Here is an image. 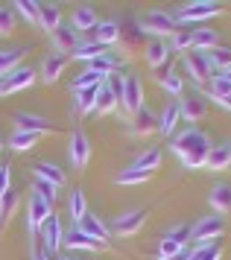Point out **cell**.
Instances as JSON below:
<instances>
[{
  "instance_id": "cell-5",
  "label": "cell",
  "mask_w": 231,
  "mask_h": 260,
  "mask_svg": "<svg viewBox=\"0 0 231 260\" xmlns=\"http://www.w3.org/2000/svg\"><path fill=\"white\" fill-rule=\"evenodd\" d=\"M179 26L176 21V15L170 12H161V9H152V12L143 15V21H140V29H143V36H173V29Z\"/></svg>"
},
{
  "instance_id": "cell-43",
  "label": "cell",
  "mask_w": 231,
  "mask_h": 260,
  "mask_svg": "<svg viewBox=\"0 0 231 260\" xmlns=\"http://www.w3.org/2000/svg\"><path fill=\"white\" fill-rule=\"evenodd\" d=\"M220 254H222L220 243H202V246H193L190 260H220Z\"/></svg>"
},
{
  "instance_id": "cell-34",
  "label": "cell",
  "mask_w": 231,
  "mask_h": 260,
  "mask_svg": "<svg viewBox=\"0 0 231 260\" xmlns=\"http://www.w3.org/2000/svg\"><path fill=\"white\" fill-rule=\"evenodd\" d=\"M117 68H120V61H117L114 56H111V53H103V56H100V59L88 61V71L100 73V76H105V79H108V76H111V73L117 71Z\"/></svg>"
},
{
  "instance_id": "cell-54",
  "label": "cell",
  "mask_w": 231,
  "mask_h": 260,
  "mask_svg": "<svg viewBox=\"0 0 231 260\" xmlns=\"http://www.w3.org/2000/svg\"><path fill=\"white\" fill-rule=\"evenodd\" d=\"M217 106H222V108H228V111H231V96H228V100H220Z\"/></svg>"
},
{
  "instance_id": "cell-31",
  "label": "cell",
  "mask_w": 231,
  "mask_h": 260,
  "mask_svg": "<svg viewBox=\"0 0 231 260\" xmlns=\"http://www.w3.org/2000/svg\"><path fill=\"white\" fill-rule=\"evenodd\" d=\"M38 138H41V135H33V132H21V129H15V132L9 135L6 146H9V149H15V152H30L35 143H38Z\"/></svg>"
},
{
  "instance_id": "cell-2",
  "label": "cell",
  "mask_w": 231,
  "mask_h": 260,
  "mask_svg": "<svg viewBox=\"0 0 231 260\" xmlns=\"http://www.w3.org/2000/svg\"><path fill=\"white\" fill-rule=\"evenodd\" d=\"M120 26V32H117V44H120V53L126 56V59H135L143 53V29H140L138 21H123Z\"/></svg>"
},
{
  "instance_id": "cell-35",
  "label": "cell",
  "mask_w": 231,
  "mask_h": 260,
  "mask_svg": "<svg viewBox=\"0 0 231 260\" xmlns=\"http://www.w3.org/2000/svg\"><path fill=\"white\" fill-rule=\"evenodd\" d=\"M135 170H140V173H155V170H158V167H161V152H158V149H147V152L143 155H138V158H135Z\"/></svg>"
},
{
  "instance_id": "cell-13",
  "label": "cell",
  "mask_w": 231,
  "mask_h": 260,
  "mask_svg": "<svg viewBox=\"0 0 231 260\" xmlns=\"http://www.w3.org/2000/svg\"><path fill=\"white\" fill-rule=\"evenodd\" d=\"M15 123L21 132H33V135H53L56 132V126H50V120L38 117V114H26V111H18Z\"/></svg>"
},
{
  "instance_id": "cell-18",
  "label": "cell",
  "mask_w": 231,
  "mask_h": 260,
  "mask_svg": "<svg viewBox=\"0 0 231 260\" xmlns=\"http://www.w3.org/2000/svg\"><path fill=\"white\" fill-rule=\"evenodd\" d=\"M65 68H68V56L50 53V56L44 59V64H41V82H47V85L59 82V76L65 73Z\"/></svg>"
},
{
  "instance_id": "cell-16",
  "label": "cell",
  "mask_w": 231,
  "mask_h": 260,
  "mask_svg": "<svg viewBox=\"0 0 231 260\" xmlns=\"http://www.w3.org/2000/svg\"><path fill=\"white\" fill-rule=\"evenodd\" d=\"M208 205L214 208V213H220V216H228L231 213V184H214L208 193Z\"/></svg>"
},
{
  "instance_id": "cell-12",
  "label": "cell",
  "mask_w": 231,
  "mask_h": 260,
  "mask_svg": "<svg viewBox=\"0 0 231 260\" xmlns=\"http://www.w3.org/2000/svg\"><path fill=\"white\" fill-rule=\"evenodd\" d=\"M38 237H41V243H44L47 254H53V251L62 246V222H59L56 213H50V216L44 219V225L38 228Z\"/></svg>"
},
{
  "instance_id": "cell-52",
  "label": "cell",
  "mask_w": 231,
  "mask_h": 260,
  "mask_svg": "<svg viewBox=\"0 0 231 260\" xmlns=\"http://www.w3.org/2000/svg\"><path fill=\"white\" fill-rule=\"evenodd\" d=\"M190 254H193V246H187L185 251H179V254H176L173 260H190Z\"/></svg>"
},
{
  "instance_id": "cell-8",
  "label": "cell",
  "mask_w": 231,
  "mask_h": 260,
  "mask_svg": "<svg viewBox=\"0 0 231 260\" xmlns=\"http://www.w3.org/2000/svg\"><path fill=\"white\" fill-rule=\"evenodd\" d=\"M179 111H182V120H187V123H199V120L208 114V100L199 94V91L182 94V100H179Z\"/></svg>"
},
{
  "instance_id": "cell-49",
  "label": "cell",
  "mask_w": 231,
  "mask_h": 260,
  "mask_svg": "<svg viewBox=\"0 0 231 260\" xmlns=\"http://www.w3.org/2000/svg\"><path fill=\"white\" fill-rule=\"evenodd\" d=\"M173 61H176V53H170V56H167V59H164L161 64H158V68H152V76H155L158 82H164V79H167V76L173 73Z\"/></svg>"
},
{
  "instance_id": "cell-10",
  "label": "cell",
  "mask_w": 231,
  "mask_h": 260,
  "mask_svg": "<svg viewBox=\"0 0 231 260\" xmlns=\"http://www.w3.org/2000/svg\"><path fill=\"white\" fill-rule=\"evenodd\" d=\"M147 216L150 213L147 211H129V213H123V216H117L114 219V225H111V234H117V237H135L143 228V222H147Z\"/></svg>"
},
{
  "instance_id": "cell-20",
  "label": "cell",
  "mask_w": 231,
  "mask_h": 260,
  "mask_svg": "<svg viewBox=\"0 0 231 260\" xmlns=\"http://www.w3.org/2000/svg\"><path fill=\"white\" fill-rule=\"evenodd\" d=\"M214 47H220V36H217V29H211V26H193L190 50L208 53V50H214Z\"/></svg>"
},
{
  "instance_id": "cell-37",
  "label": "cell",
  "mask_w": 231,
  "mask_h": 260,
  "mask_svg": "<svg viewBox=\"0 0 231 260\" xmlns=\"http://www.w3.org/2000/svg\"><path fill=\"white\" fill-rule=\"evenodd\" d=\"M208 96L214 100V103H220V100H228V96H231V82L225 79V76H211V82H208Z\"/></svg>"
},
{
  "instance_id": "cell-40",
  "label": "cell",
  "mask_w": 231,
  "mask_h": 260,
  "mask_svg": "<svg viewBox=\"0 0 231 260\" xmlns=\"http://www.w3.org/2000/svg\"><path fill=\"white\" fill-rule=\"evenodd\" d=\"M12 6L18 9V15H21L26 24L38 26V0H15Z\"/></svg>"
},
{
  "instance_id": "cell-19",
  "label": "cell",
  "mask_w": 231,
  "mask_h": 260,
  "mask_svg": "<svg viewBox=\"0 0 231 260\" xmlns=\"http://www.w3.org/2000/svg\"><path fill=\"white\" fill-rule=\"evenodd\" d=\"M79 228L88 237H94V240H97L103 248L108 246V240H111V231H108V228H105V222L100 219V216H94V213H85V219L79 222Z\"/></svg>"
},
{
  "instance_id": "cell-39",
  "label": "cell",
  "mask_w": 231,
  "mask_h": 260,
  "mask_svg": "<svg viewBox=\"0 0 231 260\" xmlns=\"http://www.w3.org/2000/svg\"><path fill=\"white\" fill-rule=\"evenodd\" d=\"M15 211H18V193L6 190V193L0 196V228H6V222L12 219Z\"/></svg>"
},
{
  "instance_id": "cell-23",
  "label": "cell",
  "mask_w": 231,
  "mask_h": 260,
  "mask_svg": "<svg viewBox=\"0 0 231 260\" xmlns=\"http://www.w3.org/2000/svg\"><path fill=\"white\" fill-rule=\"evenodd\" d=\"M117 32H120L117 21H100L91 29V41L100 44V47H111V44H117Z\"/></svg>"
},
{
  "instance_id": "cell-29",
  "label": "cell",
  "mask_w": 231,
  "mask_h": 260,
  "mask_svg": "<svg viewBox=\"0 0 231 260\" xmlns=\"http://www.w3.org/2000/svg\"><path fill=\"white\" fill-rule=\"evenodd\" d=\"M103 85H94V88H82V91H73V106L79 114H91L94 106H97V94H100Z\"/></svg>"
},
{
  "instance_id": "cell-24",
  "label": "cell",
  "mask_w": 231,
  "mask_h": 260,
  "mask_svg": "<svg viewBox=\"0 0 231 260\" xmlns=\"http://www.w3.org/2000/svg\"><path fill=\"white\" fill-rule=\"evenodd\" d=\"M179 120H182V111H179V100H170L167 106H164L161 117H158V135H173L176 126H179Z\"/></svg>"
},
{
  "instance_id": "cell-45",
  "label": "cell",
  "mask_w": 231,
  "mask_h": 260,
  "mask_svg": "<svg viewBox=\"0 0 231 260\" xmlns=\"http://www.w3.org/2000/svg\"><path fill=\"white\" fill-rule=\"evenodd\" d=\"M187 246H182V243H176V240H170V237H164L161 243H158V260H173L179 251H185Z\"/></svg>"
},
{
  "instance_id": "cell-21",
  "label": "cell",
  "mask_w": 231,
  "mask_h": 260,
  "mask_svg": "<svg viewBox=\"0 0 231 260\" xmlns=\"http://www.w3.org/2000/svg\"><path fill=\"white\" fill-rule=\"evenodd\" d=\"M50 38H53V44H56V53H62V56L73 53V50H76V44H79V38H76V29H73L70 24H62Z\"/></svg>"
},
{
  "instance_id": "cell-27",
  "label": "cell",
  "mask_w": 231,
  "mask_h": 260,
  "mask_svg": "<svg viewBox=\"0 0 231 260\" xmlns=\"http://www.w3.org/2000/svg\"><path fill=\"white\" fill-rule=\"evenodd\" d=\"M170 53H173V50H170V44H167L164 38H152L150 44L143 47V59H147V64H150V68H158V64H161Z\"/></svg>"
},
{
  "instance_id": "cell-14",
  "label": "cell",
  "mask_w": 231,
  "mask_h": 260,
  "mask_svg": "<svg viewBox=\"0 0 231 260\" xmlns=\"http://www.w3.org/2000/svg\"><path fill=\"white\" fill-rule=\"evenodd\" d=\"M155 132H158V117L143 106L138 114L132 117V135H135V138H150V135H155Z\"/></svg>"
},
{
  "instance_id": "cell-6",
  "label": "cell",
  "mask_w": 231,
  "mask_h": 260,
  "mask_svg": "<svg viewBox=\"0 0 231 260\" xmlns=\"http://www.w3.org/2000/svg\"><path fill=\"white\" fill-rule=\"evenodd\" d=\"M225 234V219L222 216H202L193 228H190V240L193 246H202V243H214Z\"/></svg>"
},
{
  "instance_id": "cell-57",
  "label": "cell",
  "mask_w": 231,
  "mask_h": 260,
  "mask_svg": "<svg viewBox=\"0 0 231 260\" xmlns=\"http://www.w3.org/2000/svg\"><path fill=\"white\" fill-rule=\"evenodd\" d=\"M0 152H3V143H0Z\"/></svg>"
},
{
  "instance_id": "cell-7",
  "label": "cell",
  "mask_w": 231,
  "mask_h": 260,
  "mask_svg": "<svg viewBox=\"0 0 231 260\" xmlns=\"http://www.w3.org/2000/svg\"><path fill=\"white\" fill-rule=\"evenodd\" d=\"M120 111L135 117L140 108H143V88H140L138 76H123V96H120Z\"/></svg>"
},
{
  "instance_id": "cell-25",
  "label": "cell",
  "mask_w": 231,
  "mask_h": 260,
  "mask_svg": "<svg viewBox=\"0 0 231 260\" xmlns=\"http://www.w3.org/2000/svg\"><path fill=\"white\" fill-rule=\"evenodd\" d=\"M205 167H208V170H214V173L231 170V143H220V146H211Z\"/></svg>"
},
{
  "instance_id": "cell-38",
  "label": "cell",
  "mask_w": 231,
  "mask_h": 260,
  "mask_svg": "<svg viewBox=\"0 0 231 260\" xmlns=\"http://www.w3.org/2000/svg\"><path fill=\"white\" fill-rule=\"evenodd\" d=\"M208 61H211V71H228L231 68V47H214L208 50Z\"/></svg>"
},
{
  "instance_id": "cell-3",
  "label": "cell",
  "mask_w": 231,
  "mask_h": 260,
  "mask_svg": "<svg viewBox=\"0 0 231 260\" xmlns=\"http://www.w3.org/2000/svg\"><path fill=\"white\" fill-rule=\"evenodd\" d=\"M220 12H222L220 3H214V0H196V3H185L176 12V21L185 26H193L199 21H208V18H214V15H220Z\"/></svg>"
},
{
  "instance_id": "cell-51",
  "label": "cell",
  "mask_w": 231,
  "mask_h": 260,
  "mask_svg": "<svg viewBox=\"0 0 231 260\" xmlns=\"http://www.w3.org/2000/svg\"><path fill=\"white\" fill-rule=\"evenodd\" d=\"M9 164H3L0 167V196H3V193H6V190H9Z\"/></svg>"
},
{
  "instance_id": "cell-15",
  "label": "cell",
  "mask_w": 231,
  "mask_h": 260,
  "mask_svg": "<svg viewBox=\"0 0 231 260\" xmlns=\"http://www.w3.org/2000/svg\"><path fill=\"white\" fill-rule=\"evenodd\" d=\"M62 243H65V246H68L70 251H76V248H82V251H97V248H103L100 243H97V240H94V237L85 234L79 225H73L68 234L62 237Z\"/></svg>"
},
{
  "instance_id": "cell-56",
  "label": "cell",
  "mask_w": 231,
  "mask_h": 260,
  "mask_svg": "<svg viewBox=\"0 0 231 260\" xmlns=\"http://www.w3.org/2000/svg\"><path fill=\"white\" fill-rule=\"evenodd\" d=\"M56 260H73V257H68V254H62V257H56Z\"/></svg>"
},
{
  "instance_id": "cell-41",
  "label": "cell",
  "mask_w": 231,
  "mask_h": 260,
  "mask_svg": "<svg viewBox=\"0 0 231 260\" xmlns=\"http://www.w3.org/2000/svg\"><path fill=\"white\" fill-rule=\"evenodd\" d=\"M21 56L23 50H0V76H6V73H12L18 64H21Z\"/></svg>"
},
{
  "instance_id": "cell-36",
  "label": "cell",
  "mask_w": 231,
  "mask_h": 260,
  "mask_svg": "<svg viewBox=\"0 0 231 260\" xmlns=\"http://www.w3.org/2000/svg\"><path fill=\"white\" fill-rule=\"evenodd\" d=\"M103 53H108V50L100 47V44H94V41H79V44H76V50H73V59L94 61V59H100Z\"/></svg>"
},
{
  "instance_id": "cell-22",
  "label": "cell",
  "mask_w": 231,
  "mask_h": 260,
  "mask_svg": "<svg viewBox=\"0 0 231 260\" xmlns=\"http://www.w3.org/2000/svg\"><path fill=\"white\" fill-rule=\"evenodd\" d=\"M35 76H38V73H35L33 68H26V64H18V68H15L12 73H6L9 94H15V91H26V88L35 82Z\"/></svg>"
},
{
  "instance_id": "cell-9",
  "label": "cell",
  "mask_w": 231,
  "mask_h": 260,
  "mask_svg": "<svg viewBox=\"0 0 231 260\" xmlns=\"http://www.w3.org/2000/svg\"><path fill=\"white\" fill-rule=\"evenodd\" d=\"M68 155H70V164L76 170H85L88 161H91V143L85 138V132H70V146H68Z\"/></svg>"
},
{
  "instance_id": "cell-4",
  "label": "cell",
  "mask_w": 231,
  "mask_h": 260,
  "mask_svg": "<svg viewBox=\"0 0 231 260\" xmlns=\"http://www.w3.org/2000/svg\"><path fill=\"white\" fill-rule=\"evenodd\" d=\"M182 68L185 73L190 76L193 85H208L214 71H211V61H208V53H199V50H187L185 59H182Z\"/></svg>"
},
{
  "instance_id": "cell-28",
  "label": "cell",
  "mask_w": 231,
  "mask_h": 260,
  "mask_svg": "<svg viewBox=\"0 0 231 260\" xmlns=\"http://www.w3.org/2000/svg\"><path fill=\"white\" fill-rule=\"evenodd\" d=\"M111 111H117V96L114 91H111V85L105 82L103 88H100V94H97V106H94V117H105V114H111Z\"/></svg>"
},
{
  "instance_id": "cell-17",
  "label": "cell",
  "mask_w": 231,
  "mask_h": 260,
  "mask_svg": "<svg viewBox=\"0 0 231 260\" xmlns=\"http://www.w3.org/2000/svg\"><path fill=\"white\" fill-rule=\"evenodd\" d=\"M59 26H62V9L56 3H38V29L53 36Z\"/></svg>"
},
{
  "instance_id": "cell-46",
  "label": "cell",
  "mask_w": 231,
  "mask_h": 260,
  "mask_svg": "<svg viewBox=\"0 0 231 260\" xmlns=\"http://www.w3.org/2000/svg\"><path fill=\"white\" fill-rule=\"evenodd\" d=\"M161 88L167 91L170 96H176V100H182V94H185V79L179 76V73H170L167 79L161 82Z\"/></svg>"
},
{
  "instance_id": "cell-11",
  "label": "cell",
  "mask_w": 231,
  "mask_h": 260,
  "mask_svg": "<svg viewBox=\"0 0 231 260\" xmlns=\"http://www.w3.org/2000/svg\"><path fill=\"white\" fill-rule=\"evenodd\" d=\"M50 213H53V208H50L41 196H35V193H33L30 202H26V225H30V234H33V237L38 234V228L44 225V219L50 216Z\"/></svg>"
},
{
  "instance_id": "cell-50",
  "label": "cell",
  "mask_w": 231,
  "mask_h": 260,
  "mask_svg": "<svg viewBox=\"0 0 231 260\" xmlns=\"http://www.w3.org/2000/svg\"><path fill=\"white\" fill-rule=\"evenodd\" d=\"M164 237H170V240H176V243L187 246V240H190V228H187V225H176L173 231H167Z\"/></svg>"
},
{
  "instance_id": "cell-32",
  "label": "cell",
  "mask_w": 231,
  "mask_h": 260,
  "mask_svg": "<svg viewBox=\"0 0 231 260\" xmlns=\"http://www.w3.org/2000/svg\"><path fill=\"white\" fill-rule=\"evenodd\" d=\"M190 38H193V26H185V24H179L173 29V36H170V50L173 53H185V50H190Z\"/></svg>"
},
{
  "instance_id": "cell-48",
  "label": "cell",
  "mask_w": 231,
  "mask_h": 260,
  "mask_svg": "<svg viewBox=\"0 0 231 260\" xmlns=\"http://www.w3.org/2000/svg\"><path fill=\"white\" fill-rule=\"evenodd\" d=\"M33 193H35V196H41V199H44L50 208L56 205V187H53V184H47V181H41V178H35Z\"/></svg>"
},
{
  "instance_id": "cell-1",
  "label": "cell",
  "mask_w": 231,
  "mask_h": 260,
  "mask_svg": "<svg viewBox=\"0 0 231 260\" xmlns=\"http://www.w3.org/2000/svg\"><path fill=\"white\" fill-rule=\"evenodd\" d=\"M173 152L182 158V164H185L187 170H199V167H205V161H208L211 141H208L205 132L187 129L173 141Z\"/></svg>"
},
{
  "instance_id": "cell-26",
  "label": "cell",
  "mask_w": 231,
  "mask_h": 260,
  "mask_svg": "<svg viewBox=\"0 0 231 260\" xmlns=\"http://www.w3.org/2000/svg\"><path fill=\"white\" fill-rule=\"evenodd\" d=\"M33 176L35 178H41V181H47V184H53V187H65V181H68V178H65V173H62V170H59L56 164H50V161H41V164H35L33 167Z\"/></svg>"
},
{
  "instance_id": "cell-44",
  "label": "cell",
  "mask_w": 231,
  "mask_h": 260,
  "mask_svg": "<svg viewBox=\"0 0 231 260\" xmlns=\"http://www.w3.org/2000/svg\"><path fill=\"white\" fill-rule=\"evenodd\" d=\"M108 79L105 76H100V73L94 71H82L76 79H73V91H82V88H94V85H105Z\"/></svg>"
},
{
  "instance_id": "cell-55",
  "label": "cell",
  "mask_w": 231,
  "mask_h": 260,
  "mask_svg": "<svg viewBox=\"0 0 231 260\" xmlns=\"http://www.w3.org/2000/svg\"><path fill=\"white\" fill-rule=\"evenodd\" d=\"M220 76H225V79H228V82H231V68H228V71H222Z\"/></svg>"
},
{
  "instance_id": "cell-53",
  "label": "cell",
  "mask_w": 231,
  "mask_h": 260,
  "mask_svg": "<svg viewBox=\"0 0 231 260\" xmlns=\"http://www.w3.org/2000/svg\"><path fill=\"white\" fill-rule=\"evenodd\" d=\"M0 96H9V85H6V76H0Z\"/></svg>"
},
{
  "instance_id": "cell-30",
  "label": "cell",
  "mask_w": 231,
  "mask_h": 260,
  "mask_svg": "<svg viewBox=\"0 0 231 260\" xmlns=\"http://www.w3.org/2000/svg\"><path fill=\"white\" fill-rule=\"evenodd\" d=\"M97 24H100V21H97V12H94V6H76V9H73L70 26H73L76 32H79V29H88V32H91Z\"/></svg>"
},
{
  "instance_id": "cell-42",
  "label": "cell",
  "mask_w": 231,
  "mask_h": 260,
  "mask_svg": "<svg viewBox=\"0 0 231 260\" xmlns=\"http://www.w3.org/2000/svg\"><path fill=\"white\" fill-rule=\"evenodd\" d=\"M150 178H152L150 173H140V170H135V167H129V170H123L114 181L123 184V187H132V184H143V181H150Z\"/></svg>"
},
{
  "instance_id": "cell-33",
  "label": "cell",
  "mask_w": 231,
  "mask_h": 260,
  "mask_svg": "<svg viewBox=\"0 0 231 260\" xmlns=\"http://www.w3.org/2000/svg\"><path fill=\"white\" fill-rule=\"evenodd\" d=\"M68 211H70V216H73V222L76 225L85 219V213H88V202H85V196H82L79 187H73V193L68 196Z\"/></svg>"
},
{
  "instance_id": "cell-47",
  "label": "cell",
  "mask_w": 231,
  "mask_h": 260,
  "mask_svg": "<svg viewBox=\"0 0 231 260\" xmlns=\"http://www.w3.org/2000/svg\"><path fill=\"white\" fill-rule=\"evenodd\" d=\"M12 32H15V9L0 6V36H12Z\"/></svg>"
}]
</instances>
